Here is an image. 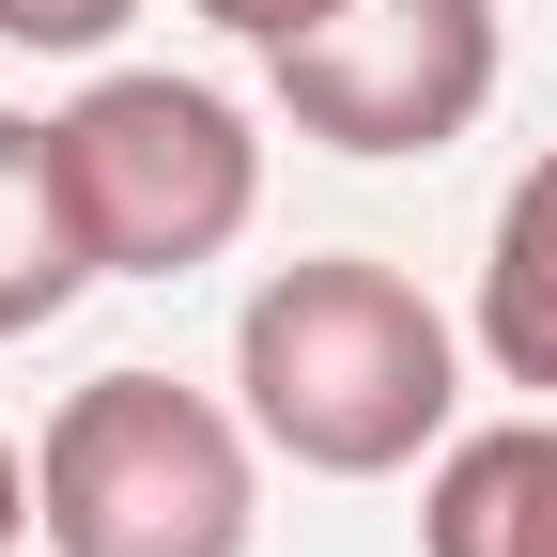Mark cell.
<instances>
[{
	"mask_svg": "<svg viewBox=\"0 0 557 557\" xmlns=\"http://www.w3.org/2000/svg\"><path fill=\"white\" fill-rule=\"evenodd\" d=\"M233 387H248V434L278 465H310V480H403L418 449H449L465 341H449V310L418 295L403 263L310 248V263H278L233 310Z\"/></svg>",
	"mask_w": 557,
	"mask_h": 557,
	"instance_id": "cell-1",
	"label": "cell"
},
{
	"mask_svg": "<svg viewBox=\"0 0 557 557\" xmlns=\"http://www.w3.org/2000/svg\"><path fill=\"white\" fill-rule=\"evenodd\" d=\"M248 449H263L248 403H201L171 372H94L32 449L47 557H248V527H263Z\"/></svg>",
	"mask_w": 557,
	"mask_h": 557,
	"instance_id": "cell-2",
	"label": "cell"
},
{
	"mask_svg": "<svg viewBox=\"0 0 557 557\" xmlns=\"http://www.w3.org/2000/svg\"><path fill=\"white\" fill-rule=\"evenodd\" d=\"M62 156H78V218H94L109 278L218 263V248L248 233V201H263L248 109L201 94V78H156V62H124V78H94L78 109H62Z\"/></svg>",
	"mask_w": 557,
	"mask_h": 557,
	"instance_id": "cell-3",
	"label": "cell"
},
{
	"mask_svg": "<svg viewBox=\"0 0 557 557\" xmlns=\"http://www.w3.org/2000/svg\"><path fill=\"white\" fill-rule=\"evenodd\" d=\"M263 78L325 156H434L496 109V0H341L325 32L263 47Z\"/></svg>",
	"mask_w": 557,
	"mask_h": 557,
	"instance_id": "cell-4",
	"label": "cell"
},
{
	"mask_svg": "<svg viewBox=\"0 0 557 557\" xmlns=\"http://www.w3.org/2000/svg\"><path fill=\"white\" fill-rule=\"evenodd\" d=\"M94 278H109V248H94V218H78V156H62V124L0 109V341L62 325Z\"/></svg>",
	"mask_w": 557,
	"mask_h": 557,
	"instance_id": "cell-5",
	"label": "cell"
},
{
	"mask_svg": "<svg viewBox=\"0 0 557 557\" xmlns=\"http://www.w3.org/2000/svg\"><path fill=\"white\" fill-rule=\"evenodd\" d=\"M418 557H557V418L449 434L418 496Z\"/></svg>",
	"mask_w": 557,
	"mask_h": 557,
	"instance_id": "cell-6",
	"label": "cell"
},
{
	"mask_svg": "<svg viewBox=\"0 0 557 557\" xmlns=\"http://www.w3.org/2000/svg\"><path fill=\"white\" fill-rule=\"evenodd\" d=\"M480 357H496V387L557 403V139L496 201V248H480Z\"/></svg>",
	"mask_w": 557,
	"mask_h": 557,
	"instance_id": "cell-7",
	"label": "cell"
},
{
	"mask_svg": "<svg viewBox=\"0 0 557 557\" xmlns=\"http://www.w3.org/2000/svg\"><path fill=\"white\" fill-rule=\"evenodd\" d=\"M124 16H139V0H0V47H32V62H94Z\"/></svg>",
	"mask_w": 557,
	"mask_h": 557,
	"instance_id": "cell-8",
	"label": "cell"
},
{
	"mask_svg": "<svg viewBox=\"0 0 557 557\" xmlns=\"http://www.w3.org/2000/svg\"><path fill=\"white\" fill-rule=\"evenodd\" d=\"M201 16H218L233 47H295V32H325L341 0H201Z\"/></svg>",
	"mask_w": 557,
	"mask_h": 557,
	"instance_id": "cell-9",
	"label": "cell"
},
{
	"mask_svg": "<svg viewBox=\"0 0 557 557\" xmlns=\"http://www.w3.org/2000/svg\"><path fill=\"white\" fill-rule=\"evenodd\" d=\"M32 527H47V511H32V465H16V449H0V557H16Z\"/></svg>",
	"mask_w": 557,
	"mask_h": 557,
	"instance_id": "cell-10",
	"label": "cell"
}]
</instances>
